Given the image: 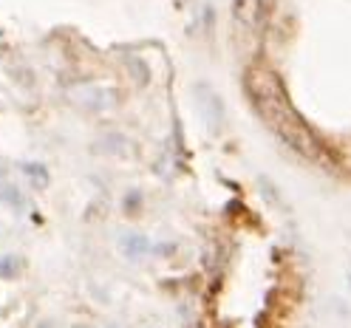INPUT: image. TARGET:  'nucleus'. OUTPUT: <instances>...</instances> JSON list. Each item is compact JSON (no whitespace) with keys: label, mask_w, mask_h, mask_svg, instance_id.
Here are the masks:
<instances>
[{"label":"nucleus","mask_w":351,"mask_h":328,"mask_svg":"<svg viewBox=\"0 0 351 328\" xmlns=\"http://www.w3.org/2000/svg\"><path fill=\"white\" fill-rule=\"evenodd\" d=\"M247 94L255 105L258 116L275 130V136L289 150H295L298 156L309 159V162H317L323 156L320 139L292 108L287 91H283V82L275 71L263 68V65L250 68L247 71Z\"/></svg>","instance_id":"obj_1"},{"label":"nucleus","mask_w":351,"mask_h":328,"mask_svg":"<svg viewBox=\"0 0 351 328\" xmlns=\"http://www.w3.org/2000/svg\"><path fill=\"white\" fill-rule=\"evenodd\" d=\"M195 102H199V108H202V119L210 127V134H218L221 125H224V102H221V97H218L207 82H199L195 85Z\"/></svg>","instance_id":"obj_2"},{"label":"nucleus","mask_w":351,"mask_h":328,"mask_svg":"<svg viewBox=\"0 0 351 328\" xmlns=\"http://www.w3.org/2000/svg\"><path fill=\"white\" fill-rule=\"evenodd\" d=\"M71 99L88 111H102V108H111L117 105V94L114 91H105V88H77L71 91Z\"/></svg>","instance_id":"obj_3"},{"label":"nucleus","mask_w":351,"mask_h":328,"mask_svg":"<svg viewBox=\"0 0 351 328\" xmlns=\"http://www.w3.org/2000/svg\"><path fill=\"white\" fill-rule=\"evenodd\" d=\"M232 17L235 23L255 29L263 17V0H232Z\"/></svg>","instance_id":"obj_4"},{"label":"nucleus","mask_w":351,"mask_h":328,"mask_svg":"<svg viewBox=\"0 0 351 328\" xmlns=\"http://www.w3.org/2000/svg\"><path fill=\"white\" fill-rule=\"evenodd\" d=\"M119 249L125 257H142L147 249H150V240L139 232H130V235H122L119 238Z\"/></svg>","instance_id":"obj_5"},{"label":"nucleus","mask_w":351,"mask_h":328,"mask_svg":"<svg viewBox=\"0 0 351 328\" xmlns=\"http://www.w3.org/2000/svg\"><path fill=\"white\" fill-rule=\"evenodd\" d=\"M0 201H3L6 207H14V210H23V192H20L14 184L9 181H0Z\"/></svg>","instance_id":"obj_6"},{"label":"nucleus","mask_w":351,"mask_h":328,"mask_svg":"<svg viewBox=\"0 0 351 328\" xmlns=\"http://www.w3.org/2000/svg\"><path fill=\"white\" fill-rule=\"evenodd\" d=\"M97 150H105V153H111V156H125V153L130 150V142L122 139V136H105L97 144Z\"/></svg>","instance_id":"obj_7"},{"label":"nucleus","mask_w":351,"mask_h":328,"mask_svg":"<svg viewBox=\"0 0 351 328\" xmlns=\"http://www.w3.org/2000/svg\"><path fill=\"white\" fill-rule=\"evenodd\" d=\"M23 170L29 173V181L34 187H46L49 184V170L43 167V164H23Z\"/></svg>","instance_id":"obj_8"},{"label":"nucleus","mask_w":351,"mask_h":328,"mask_svg":"<svg viewBox=\"0 0 351 328\" xmlns=\"http://www.w3.org/2000/svg\"><path fill=\"white\" fill-rule=\"evenodd\" d=\"M20 272V260L17 257H3V260H0V277H14Z\"/></svg>","instance_id":"obj_9"},{"label":"nucleus","mask_w":351,"mask_h":328,"mask_svg":"<svg viewBox=\"0 0 351 328\" xmlns=\"http://www.w3.org/2000/svg\"><path fill=\"white\" fill-rule=\"evenodd\" d=\"M128 68L136 74V79H139V82H147V77H150V74L142 68V62H139V60H134V57H130V60H128Z\"/></svg>","instance_id":"obj_10"}]
</instances>
